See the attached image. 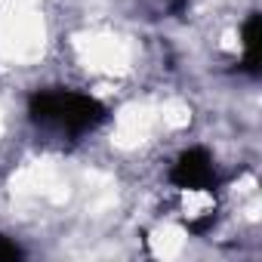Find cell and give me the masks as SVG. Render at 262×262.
Returning <instances> with one entry per match:
<instances>
[{
  "label": "cell",
  "mask_w": 262,
  "mask_h": 262,
  "mask_svg": "<svg viewBox=\"0 0 262 262\" xmlns=\"http://www.w3.org/2000/svg\"><path fill=\"white\" fill-rule=\"evenodd\" d=\"M34 117L59 129H86L99 120V108L93 99L77 93H50L34 102Z\"/></svg>",
  "instance_id": "6da1fadb"
}]
</instances>
